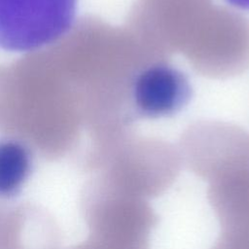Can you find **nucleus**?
I'll return each instance as SVG.
<instances>
[{
  "label": "nucleus",
  "instance_id": "1",
  "mask_svg": "<svg viewBox=\"0 0 249 249\" xmlns=\"http://www.w3.org/2000/svg\"><path fill=\"white\" fill-rule=\"evenodd\" d=\"M181 161L171 144L128 134L111 150L98 175L121 192L148 200L175 182Z\"/></svg>",
  "mask_w": 249,
  "mask_h": 249
},
{
  "label": "nucleus",
  "instance_id": "6",
  "mask_svg": "<svg viewBox=\"0 0 249 249\" xmlns=\"http://www.w3.org/2000/svg\"><path fill=\"white\" fill-rule=\"evenodd\" d=\"M186 76L161 55L148 59L136 71L129 88L132 119H159L179 112L189 101Z\"/></svg>",
  "mask_w": 249,
  "mask_h": 249
},
{
  "label": "nucleus",
  "instance_id": "5",
  "mask_svg": "<svg viewBox=\"0 0 249 249\" xmlns=\"http://www.w3.org/2000/svg\"><path fill=\"white\" fill-rule=\"evenodd\" d=\"M181 160L196 176L213 182L249 161V134L235 126L197 124L180 143Z\"/></svg>",
  "mask_w": 249,
  "mask_h": 249
},
{
  "label": "nucleus",
  "instance_id": "7",
  "mask_svg": "<svg viewBox=\"0 0 249 249\" xmlns=\"http://www.w3.org/2000/svg\"><path fill=\"white\" fill-rule=\"evenodd\" d=\"M32 165L28 144L16 137L0 138V199H10L20 193Z\"/></svg>",
  "mask_w": 249,
  "mask_h": 249
},
{
  "label": "nucleus",
  "instance_id": "3",
  "mask_svg": "<svg viewBox=\"0 0 249 249\" xmlns=\"http://www.w3.org/2000/svg\"><path fill=\"white\" fill-rule=\"evenodd\" d=\"M89 233L124 240H150L159 218L148 200L126 195L97 175L82 198Z\"/></svg>",
  "mask_w": 249,
  "mask_h": 249
},
{
  "label": "nucleus",
  "instance_id": "10",
  "mask_svg": "<svg viewBox=\"0 0 249 249\" xmlns=\"http://www.w3.org/2000/svg\"><path fill=\"white\" fill-rule=\"evenodd\" d=\"M226 1L233 7L243 9V10H249V0H226Z\"/></svg>",
  "mask_w": 249,
  "mask_h": 249
},
{
  "label": "nucleus",
  "instance_id": "8",
  "mask_svg": "<svg viewBox=\"0 0 249 249\" xmlns=\"http://www.w3.org/2000/svg\"><path fill=\"white\" fill-rule=\"evenodd\" d=\"M211 249H249V229L222 230Z\"/></svg>",
  "mask_w": 249,
  "mask_h": 249
},
{
  "label": "nucleus",
  "instance_id": "9",
  "mask_svg": "<svg viewBox=\"0 0 249 249\" xmlns=\"http://www.w3.org/2000/svg\"><path fill=\"white\" fill-rule=\"evenodd\" d=\"M150 245L133 244L89 234L87 240L70 249H149Z\"/></svg>",
  "mask_w": 249,
  "mask_h": 249
},
{
  "label": "nucleus",
  "instance_id": "4",
  "mask_svg": "<svg viewBox=\"0 0 249 249\" xmlns=\"http://www.w3.org/2000/svg\"><path fill=\"white\" fill-rule=\"evenodd\" d=\"M182 53L203 74H234L249 64V24L231 11L213 8Z\"/></svg>",
  "mask_w": 249,
  "mask_h": 249
},
{
  "label": "nucleus",
  "instance_id": "2",
  "mask_svg": "<svg viewBox=\"0 0 249 249\" xmlns=\"http://www.w3.org/2000/svg\"><path fill=\"white\" fill-rule=\"evenodd\" d=\"M78 0H0V50L34 52L73 27Z\"/></svg>",
  "mask_w": 249,
  "mask_h": 249
}]
</instances>
